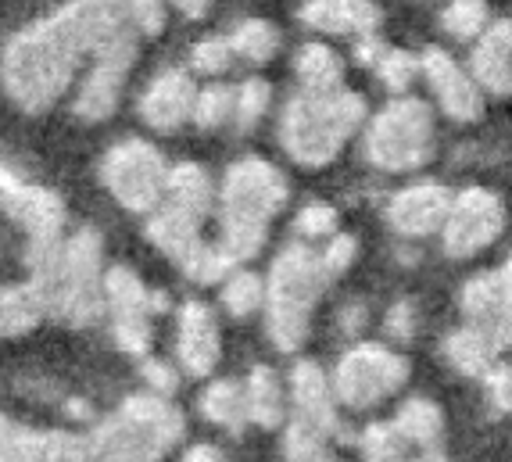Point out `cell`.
<instances>
[{
    "label": "cell",
    "instance_id": "cell-1",
    "mask_svg": "<svg viewBox=\"0 0 512 462\" xmlns=\"http://www.w3.org/2000/svg\"><path fill=\"white\" fill-rule=\"evenodd\" d=\"M126 33H140L133 0H69L47 18L26 26L4 47V94L26 115L51 112L72 86L79 65L94 58L104 43Z\"/></svg>",
    "mask_w": 512,
    "mask_h": 462
},
{
    "label": "cell",
    "instance_id": "cell-2",
    "mask_svg": "<svg viewBox=\"0 0 512 462\" xmlns=\"http://www.w3.org/2000/svg\"><path fill=\"white\" fill-rule=\"evenodd\" d=\"M29 287L43 316L83 330L104 316V240L94 226L61 237L54 248L26 251Z\"/></svg>",
    "mask_w": 512,
    "mask_h": 462
},
{
    "label": "cell",
    "instance_id": "cell-3",
    "mask_svg": "<svg viewBox=\"0 0 512 462\" xmlns=\"http://www.w3.org/2000/svg\"><path fill=\"white\" fill-rule=\"evenodd\" d=\"M183 412L169 394H129L108 420L97 423L86 462H162L183 441Z\"/></svg>",
    "mask_w": 512,
    "mask_h": 462
},
{
    "label": "cell",
    "instance_id": "cell-4",
    "mask_svg": "<svg viewBox=\"0 0 512 462\" xmlns=\"http://www.w3.org/2000/svg\"><path fill=\"white\" fill-rule=\"evenodd\" d=\"M222 248L237 262L255 258L269 240L273 215L287 205L291 183L262 158H240L222 180Z\"/></svg>",
    "mask_w": 512,
    "mask_h": 462
},
{
    "label": "cell",
    "instance_id": "cell-5",
    "mask_svg": "<svg viewBox=\"0 0 512 462\" xmlns=\"http://www.w3.org/2000/svg\"><path fill=\"white\" fill-rule=\"evenodd\" d=\"M362 122H366V101L359 94H351V90L308 94L301 90L283 108L280 144L298 165L319 169L341 154V147L359 133Z\"/></svg>",
    "mask_w": 512,
    "mask_h": 462
},
{
    "label": "cell",
    "instance_id": "cell-6",
    "mask_svg": "<svg viewBox=\"0 0 512 462\" xmlns=\"http://www.w3.org/2000/svg\"><path fill=\"white\" fill-rule=\"evenodd\" d=\"M330 276L323 273L319 251L308 244H287L276 255L265 280V334L280 351H298L308 341L312 308L323 298Z\"/></svg>",
    "mask_w": 512,
    "mask_h": 462
},
{
    "label": "cell",
    "instance_id": "cell-7",
    "mask_svg": "<svg viewBox=\"0 0 512 462\" xmlns=\"http://www.w3.org/2000/svg\"><path fill=\"white\" fill-rule=\"evenodd\" d=\"M366 158L384 172H412L434 158V112L416 97H398L366 129Z\"/></svg>",
    "mask_w": 512,
    "mask_h": 462
},
{
    "label": "cell",
    "instance_id": "cell-8",
    "mask_svg": "<svg viewBox=\"0 0 512 462\" xmlns=\"http://www.w3.org/2000/svg\"><path fill=\"white\" fill-rule=\"evenodd\" d=\"M409 380V359L384 344H355L341 355L333 369V394L344 409H373L384 398L398 394Z\"/></svg>",
    "mask_w": 512,
    "mask_h": 462
},
{
    "label": "cell",
    "instance_id": "cell-9",
    "mask_svg": "<svg viewBox=\"0 0 512 462\" xmlns=\"http://www.w3.org/2000/svg\"><path fill=\"white\" fill-rule=\"evenodd\" d=\"M169 165L147 140L129 137L115 144L101 162V183L126 212H154L165 201Z\"/></svg>",
    "mask_w": 512,
    "mask_h": 462
},
{
    "label": "cell",
    "instance_id": "cell-10",
    "mask_svg": "<svg viewBox=\"0 0 512 462\" xmlns=\"http://www.w3.org/2000/svg\"><path fill=\"white\" fill-rule=\"evenodd\" d=\"M0 208L18 230L26 233V251L54 248L65 237V201L51 187L26 180L4 158H0Z\"/></svg>",
    "mask_w": 512,
    "mask_h": 462
},
{
    "label": "cell",
    "instance_id": "cell-11",
    "mask_svg": "<svg viewBox=\"0 0 512 462\" xmlns=\"http://www.w3.org/2000/svg\"><path fill=\"white\" fill-rule=\"evenodd\" d=\"M505 230V208L498 194L484 187H470L452 197V208L444 215L441 240L452 258H473L491 248Z\"/></svg>",
    "mask_w": 512,
    "mask_h": 462
},
{
    "label": "cell",
    "instance_id": "cell-12",
    "mask_svg": "<svg viewBox=\"0 0 512 462\" xmlns=\"http://www.w3.org/2000/svg\"><path fill=\"white\" fill-rule=\"evenodd\" d=\"M137 36L126 33L119 40L104 43L101 51L90 58V72H86L83 86H79L72 112L83 122H104L115 108H119L122 86H126L133 61H137Z\"/></svg>",
    "mask_w": 512,
    "mask_h": 462
},
{
    "label": "cell",
    "instance_id": "cell-13",
    "mask_svg": "<svg viewBox=\"0 0 512 462\" xmlns=\"http://www.w3.org/2000/svg\"><path fill=\"white\" fill-rule=\"evenodd\" d=\"M90 441L76 430L29 427L0 412V462H86Z\"/></svg>",
    "mask_w": 512,
    "mask_h": 462
},
{
    "label": "cell",
    "instance_id": "cell-14",
    "mask_svg": "<svg viewBox=\"0 0 512 462\" xmlns=\"http://www.w3.org/2000/svg\"><path fill=\"white\" fill-rule=\"evenodd\" d=\"M419 72L427 76L430 90H434L441 112L455 122H477L484 115V90L477 86V79L466 76L462 65L441 47H430L419 58Z\"/></svg>",
    "mask_w": 512,
    "mask_h": 462
},
{
    "label": "cell",
    "instance_id": "cell-15",
    "mask_svg": "<svg viewBox=\"0 0 512 462\" xmlns=\"http://www.w3.org/2000/svg\"><path fill=\"white\" fill-rule=\"evenodd\" d=\"M291 402H294V409H298V420L316 430V434L337 437V441L348 437L341 427L333 384L323 377V369H319L316 362H298V366L291 369Z\"/></svg>",
    "mask_w": 512,
    "mask_h": 462
},
{
    "label": "cell",
    "instance_id": "cell-16",
    "mask_svg": "<svg viewBox=\"0 0 512 462\" xmlns=\"http://www.w3.org/2000/svg\"><path fill=\"white\" fill-rule=\"evenodd\" d=\"M448 208H452V194L441 183H412L391 197L387 223L402 237H430L444 226Z\"/></svg>",
    "mask_w": 512,
    "mask_h": 462
},
{
    "label": "cell",
    "instance_id": "cell-17",
    "mask_svg": "<svg viewBox=\"0 0 512 462\" xmlns=\"http://www.w3.org/2000/svg\"><path fill=\"white\" fill-rule=\"evenodd\" d=\"M197 86L187 72L165 69L151 79V86L140 97V119L158 133H176L194 115Z\"/></svg>",
    "mask_w": 512,
    "mask_h": 462
},
{
    "label": "cell",
    "instance_id": "cell-18",
    "mask_svg": "<svg viewBox=\"0 0 512 462\" xmlns=\"http://www.w3.org/2000/svg\"><path fill=\"white\" fill-rule=\"evenodd\" d=\"M222 344L219 326H215L212 308L201 301H187L180 308V326H176V359L190 377H208L219 366Z\"/></svg>",
    "mask_w": 512,
    "mask_h": 462
},
{
    "label": "cell",
    "instance_id": "cell-19",
    "mask_svg": "<svg viewBox=\"0 0 512 462\" xmlns=\"http://www.w3.org/2000/svg\"><path fill=\"white\" fill-rule=\"evenodd\" d=\"M380 8L373 0H308L301 8V22L316 33L330 36H359L369 40L380 29Z\"/></svg>",
    "mask_w": 512,
    "mask_h": 462
},
{
    "label": "cell",
    "instance_id": "cell-20",
    "mask_svg": "<svg viewBox=\"0 0 512 462\" xmlns=\"http://www.w3.org/2000/svg\"><path fill=\"white\" fill-rule=\"evenodd\" d=\"M470 65L480 90L495 97L512 94V18H498L491 29H484V40L477 43Z\"/></svg>",
    "mask_w": 512,
    "mask_h": 462
},
{
    "label": "cell",
    "instance_id": "cell-21",
    "mask_svg": "<svg viewBox=\"0 0 512 462\" xmlns=\"http://www.w3.org/2000/svg\"><path fill=\"white\" fill-rule=\"evenodd\" d=\"M147 240L158 251H165L176 266H183L201 244V219H194V215L176 205H158L151 212V223H147Z\"/></svg>",
    "mask_w": 512,
    "mask_h": 462
},
{
    "label": "cell",
    "instance_id": "cell-22",
    "mask_svg": "<svg viewBox=\"0 0 512 462\" xmlns=\"http://www.w3.org/2000/svg\"><path fill=\"white\" fill-rule=\"evenodd\" d=\"M244 398H248V420L262 430H276L287 423V394L276 377V369L255 366L248 384H244Z\"/></svg>",
    "mask_w": 512,
    "mask_h": 462
},
{
    "label": "cell",
    "instance_id": "cell-23",
    "mask_svg": "<svg viewBox=\"0 0 512 462\" xmlns=\"http://www.w3.org/2000/svg\"><path fill=\"white\" fill-rule=\"evenodd\" d=\"M498 344L491 341L487 330L480 326H462L444 337V359L452 362V369H459L462 377H484L487 369L495 366Z\"/></svg>",
    "mask_w": 512,
    "mask_h": 462
},
{
    "label": "cell",
    "instance_id": "cell-24",
    "mask_svg": "<svg viewBox=\"0 0 512 462\" xmlns=\"http://www.w3.org/2000/svg\"><path fill=\"white\" fill-rule=\"evenodd\" d=\"M165 205H176L194 215V219H205L208 208H212V183H208V172L194 162L172 165L169 180H165Z\"/></svg>",
    "mask_w": 512,
    "mask_h": 462
},
{
    "label": "cell",
    "instance_id": "cell-25",
    "mask_svg": "<svg viewBox=\"0 0 512 462\" xmlns=\"http://www.w3.org/2000/svg\"><path fill=\"white\" fill-rule=\"evenodd\" d=\"M394 427H398V434H402L412 448L430 452V448L441 445V437H444V412H441V405H434L430 398H405L398 416H394Z\"/></svg>",
    "mask_w": 512,
    "mask_h": 462
},
{
    "label": "cell",
    "instance_id": "cell-26",
    "mask_svg": "<svg viewBox=\"0 0 512 462\" xmlns=\"http://www.w3.org/2000/svg\"><path fill=\"white\" fill-rule=\"evenodd\" d=\"M104 312H111V319L154 316L151 291H147L144 280H140L133 269H126V266L104 269Z\"/></svg>",
    "mask_w": 512,
    "mask_h": 462
},
{
    "label": "cell",
    "instance_id": "cell-27",
    "mask_svg": "<svg viewBox=\"0 0 512 462\" xmlns=\"http://www.w3.org/2000/svg\"><path fill=\"white\" fill-rule=\"evenodd\" d=\"M294 72L308 94H330V90H341L344 83L341 54L330 51L326 43H305L298 51V61H294Z\"/></svg>",
    "mask_w": 512,
    "mask_h": 462
},
{
    "label": "cell",
    "instance_id": "cell-28",
    "mask_svg": "<svg viewBox=\"0 0 512 462\" xmlns=\"http://www.w3.org/2000/svg\"><path fill=\"white\" fill-rule=\"evenodd\" d=\"M197 409H201V416H205L208 423H215V427H222V430H233V434H240L244 423H251L244 384H237V380H215V384H208L205 394H201V402H197Z\"/></svg>",
    "mask_w": 512,
    "mask_h": 462
},
{
    "label": "cell",
    "instance_id": "cell-29",
    "mask_svg": "<svg viewBox=\"0 0 512 462\" xmlns=\"http://www.w3.org/2000/svg\"><path fill=\"white\" fill-rule=\"evenodd\" d=\"M43 319V305L29 283L22 287H0V341L33 334Z\"/></svg>",
    "mask_w": 512,
    "mask_h": 462
},
{
    "label": "cell",
    "instance_id": "cell-30",
    "mask_svg": "<svg viewBox=\"0 0 512 462\" xmlns=\"http://www.w3.org/2000/svg\"><path fill=\"white\" fill-rule=\"evenodd\" d=\"M459 305L473 326L491 330V323L498 319V308H502L498 273H477L473 280H466V287H462V294H459Z\"/></svg>",
    "mask_w": 512,
    "mask_h": 462
},
{
    "label": "cell",
    "instance_id": "cell-31",
    "mask_svg": "<svg viewBox=\"0 0 512 462\" xmlns=\"http://www.w3.org/2000/svg\"><path fill=\"white\" fill-rule=\"evenodd\" d=\"M230 43L237 58L251 61V65H265L280 51V29L273 22H262V18H248L230 33Z\"/></svg>",
    "mask_w": 512,
    "mask_h": 462
},
{
    "label": "cell",
    "instance_id": "cell-32",
    "mask_svg": "<svg viewBox=\"0 0 512 462\" xmlns=\"http://www.w3.org/2000/svg\"><path fill=\"white\" fill-rule=\"evenodd\" d=\"M265 301V283L255 273H230L222 280V308L230 312L233 319H248L255 316Z\"/></svg>",
    "mask_w": 512,
    "mask_h": 462
},
{
    "label": "cell",
    "instance_id": "cell-33",
    "mask_svg": "<svg viewBox=\"0 0 512 462\" xmlns=\"http://www.w3.org/2000/svg\"><path fill=\"white\" fill-rule=\"evenodd\" d=\"M359 448L366 462H412L409 459V441L398 434L394 423H369L359 437Z\"/></svg>",
    "mask_w": 512,
    "mask_h": 462
},
{
    "label": "cell",
    "instance_id": "cell-34",
    "mask_svg": "<svg viewBox=\"0 0 512 462\" xmlns=\"http://www.w3.org/2000/svg\"><path fill=\"white\" fill-rule=\"evenodd\" d=\"M233 266H237V258L222 248V244L215 248V244H205V240H201V244L194 248V255H190L180 269L194 283H222L233 273Z\"/></svg>",
    "mask_w": 512,
    "mask_h": 462
},
{
    "label": "cell",
    "instance_id": "cell-35",
    "mask_svg": "<svg viewBox=\"0 0 512 462\" xmlns=\"http://www.w3.org/2000/svg\"><path fill=\"white\" fill-rule=\"evenodd\" d=\"M326 441H330V437L316 434L312 427L294 420L291 427H287V437H283V455H287V462H341Z\"/></svg>",
    "mask_w": 512,
    "mask_h": 462
},
{
    "label": "cell",
    "instance_id": "cell-36",
    "mask_svg": "<svg viewBox=\"0 0 512 462\" xmlns=\"http://www.w3.org/2000/svg\"><path fill=\"white\" fill-rule=\"evenodd\" d=\"M269 101H273V90L265 79H248V83L240 86L237 94H233V126L240 133H248L262 122V115L269 112Z\"/></svg>",
    "mask_w": 512,
    "mask_h": 462
},
{
    "label": "cell",
    "instance_id": "cell-37",
    "mask_svg": "<svg viewBox=\"0 0 512 462\" xmlns=\"http://www.w3.org/2000/svg\"><path fill=\"white\" fill-rule=\"evenodd\" d=\"M444 33H452L455 40H477L487 29V4L484 0H452L441 15Z\"/></svg>",
    "mask_w": 512,
    "mask_h": 462
},
{
    "label": "cell",
    "instance_id": "cell-38",
    "mask_svg": "<svg viewBox=\"0 0 512 462\" xmlns=\"http://www.w3.org/2000/svg\"><path fill=\"white\" fill-rule=\"evenodd\" d=\"M190 119L201 129H219L233 119V86H205L194 97V115Z\"/></svg>",
    "mask_w": 512,
    "mask_h": 462
},
{
    "label": "cell",
    "instance_id": "cell-39",
    "mask_svg": "<svg viewBox=\"0 0 512 462\" xmlns=\"http://www.w3.org/2000/svg\"><path fill=\"white\" fill-rule=\"evenodd\" d=\"M416 72H419V58H412V54H405V51H380L376 54V76H380V83H384L387 90H394V94L409 90V83L416 79Z\"/></svg>",
    "mask_w": 512,
    "mask_h": 462
},
{
    "label": "cell",
    "instance_id": "cell-40",
    "mask_svg": "<svg viewBox=\"0 0 512 462\" xmlns=\"http://www.w3.org/2000/svg\"><path fill=\"white\" fill-rule=\"evenodd\" d=\"M233 43L230 36H212V40H201L190 51V61H194L197 72H205V76H219V72H226L233 65Z\"/></svg>",
    "mask_w": 512,
    "mask_h": 462
},
{
    "label": "cell",
    "instance_id": "cell-41",
    "mask_svg": "<svg viewBox=\"0 0 512 462\" xmlns=\"http://www.w3.org/2000/svg\"><path fill=\"white\" fill-rule=\"evenodd\" d=\"M111 337L126 355H147V348H151V316L111 319Z\"/></svg>",
    "mask_w": 512,
    "mask_h": 462
},
{
    "label": "cell",
    "instance_id": "cell-42",
    "mask_svg": "<svg viewBox=\"0 0 512 462\" xmlns=\"http://www.w3.org/2000/svg\"><path fill=\"white\" fill-rule=\"evenodd\" d=\"M498 273V287H502V308H498V319L491 323V341L498 344V348H512V255L502 262V269H495Z\"/></svg>",
    "mask_w": 512,
    "mask_h": 462
},
{
    "label": "cell",
    "instance_id": "cell-43",
    "mask_svg": "<svg viewBox=\"0 0 512 462\" xmlns=\"http://www.w3.org/2000/svg\"><path fill=\"white\" fill-rule=\"evenodd\" d=\"M355 255H359V240L348 237V233H333L330 244H326L323 251H319V262H323V273L330 276V280H337L341 273H348L351 262H355Z\"/></svg>",
    "mask_w": 512,
    "mask_h": 462
},
{
    "label": "cell",
    "instance_id": "cell-44",
    "mask_svg": "<svg viewBox=\"0 0 512 462\" xmlns=\"http://www.w3.org/2000/svg\"><path fill=\"white\" fill-rule=\"evenodd\" d=\"M294 226H298V233L305 240H319V237H333L337 233V212H333L330 205H305L298 212V219H294Z\"/></svg>",
    "mask_w": 512,
    "mask_h": 462
},
{
    "label": "cell",
    "instance_id": "cell-45",
    "mask_svg": "<svg viewBox=\"0 0 512 462\" xmlns=\"http://www.w3.org/2000/svg\"><path fill=\"white\" fill-rule=\"evenodd\" d=\"M487 384V405L495 416H509L512 412V366H491L484 373Z\"/></svg>",
    "mask_w": 512,
    "mask_h": 462
},
{
    "label": "cell",
    "instance_id": "cell-46",
    "mask_svg": "<svg viewBox=\"0 0 512 462\" xmlns=\"http://www.w3.org/2000/svg\"><path fill=\"white\" fill-rule=\"evenodd\" d=\"M140 377H144L147 391L169 394V398L176 394V387H180V373H176V366H169V362H162V359H144Z\"/></svg>",
    "mask_w": 512,
    "mask_h": 462
},
{
    "label": "cell",
    "instance_id": "cell-47",
    "mask_svg": "<svg viewBox=\"0 0 512 462\" xmlns=\"http://www.w3.org/2000/svg\"><path fill=\"white\" fill-rule=\"evenodd\" d=\"M384 330L394 341H409V337L416 334V305H412V301L391 305V312H387V319H384Z\"/></svg>",
    "mask_w": 512,
    "mask_h": 462
},
{
    "label": "cell",
    "instance_id": "cell-48",
    "mask_svg": "<svg viewBox=\"0 0 512 462\" xmlns=\"http://www.w3.org/2000/svg\"><path fill=\"white\" fill-rule=\"evenodd\" d=\"M366 319L369 316H366V305H362V301H351V305L341 308V326L348 330L351 337H355L362 330V326H366Z\"/></svg>",
    "mask_w": 512,
    "mask_h": 462
},
{
    "label": "cell",
    "instance_id": "cell-49",
    "mask_svg": "<svg viewBox=\"0 0 512 462\" xmlns=\"http://www.w3.org/2000/svg\"><path fill=\"white\" fill-rule=\"evenodd\" d=\"M169 4L180 11L183 18H205L208 8H212V0H169Z\"/></svg>",
    "mask_w": 512,
    "mask_h": 462
},
{
    "label": "cell",
    "instance_id": "cell-50",
    "mask_svg": "<svg viewBox=\"0 0 512 462\" xmlns=\"http://www.w3.org/2000/svg\"><path fill=\"white\" fill-rule=\"evenodd\" d=\"M183 462H222V452L215 445H194V448H187Z\"/></svg>",
    "mask_w": 512,
    "mask_h": 462
},
{
    "label": "cell",
    "instance_id": "cell-51",
    "mask_svg": "<svg viewBox=\"0 0 512 462\" xmlns=\"http://www.w3.org/2000/svg\"><path fill=\"white\" fill-rule=\"evenodd\" d=\"M416 462H448V459H444V455H441V448H430V452H423Z\"/></svg>",
    "mask_w": 512,
    "mask_h": 462
}]
</instances>
